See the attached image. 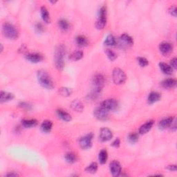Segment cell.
I'll list each match as a JSON object with an SVG mask.
<instances>
[{"label": "cell", "mask_w": 177, "mask_h": 177, "mask_svg": "<svg viewBox=\"0 0 177 177\" xmlns=\"http://www.w3.org/2000/svg\"><path fill=\"white\" fill-rule=\"evenodd\" d=\"M66 53V49L65 46L63 44H60L56 47L55 50V55H54V60H55V67L60 71H62L64 69V55Z\"/></svg>", "instance_id": "cell-1"}, {"label": "cell", "mask_w": 177, "mask_h": 177, "mask_svg": "<svg viewBox=\"0 0 177 177\" xmlns=\"http://www.w3.org/2000/svg\"><path fill=\"white\" fill-rule=\"evenodd\" d=\"M37 77L38 82L42 87L46 89H53L54 88V84L49 75L44 70H40L38 71Z\"/></svg>", "instance_id": "cell-2"}, {"label": "cell", "mask_w": 177, "mask_h": 177, "mask_svg": "<svg viewBox=\"0 0 177 177\" xmlns=\"http://www.w3.org/2000/svg\"><path fill=\"white\" fill-rule=\"evenodd\" d=\"M105 77L102 74L95 75L94 79H93V85H94V90L90 94L92 98H96L100 94L103 88L105 85Z\"/></svg>", "instance_id": "cell-3"}, {"label": "cell", "mask_w": 177, "mask_h": 177, "mask_svg": "<svg viewBox=\"0 0 177 177\" xmlns=\"http://www.w3.org/2000/svg\"><path fill=\"white\" fill-rule=\"evenodd\" d=\"M2 31L5 37L10 39V40H15L19 36L18 29L12 24L8 23V22H5L3 24Z\"/></svg>", "instance_id": "cell-4"}, {"label": "cell", "mask_w": 177, "mask_h": 177, "mask_svg": "<svg viewBox=\"0 0 177 177\" xmlns=\"http://www.w3.org/2000/svg\"><path fill=\"white\" fill-rule=\"evenodd\" d=\"M112 78H113L114 84H116V85H122L127 79V76H126L125 72L119 68L114 69L113 73H112Z\"/></svg>", "instance_id": "cell-5"}, {"label": "cell", "mask_w": 177, "mask_h": 177, "mask_svg": "<svg viewBox=\"0 0 177 177\" xmlns=\"http://www.w3.org/2000/svg\"><path fill=\"white\" fill-rule=\"evenodd\" d=\"M107 23V8L103 6L99 11V18L95 23V27L98 30H102L105 28Z\"/></svg>", "instance_id": "cell-6"}, {"label": "cell", "mask_w": 177, "mask_h": 177, "mask_svg": "<svg viewBox=\"0 0 177 177\" xmlns=\"http://www.w3.org/2000/svg\"><path fill=\"white\" fill-rule=\"evenodd\" d=\"M94 138V134L90 133L86 136L81 138L79 140V144L81 148L83 150H88L92 146V140Z\"/></svg>", "instance_id": "cell-7"}, {"label": "cell", "mask_w": 177, "mask_h": 177, "mask_svg": "<svg viewBox=\"0 0 177 177\" xmlns=\"http://www.w3.org/2000/svg\"><path fill=\"white\" fill-rule=\"evenodd\" d=\"M108 114L109 111L105 108H104L102 106L97 107L94 111V116L100 120H105L107 119Z\"/></svg>", "instance_id": "cell-8"}, {"label": "cell", "mask_w": 177, "mask_h": 177, "mask_svg": "<svg viewBox=\"0 0 177 177\" xmlns=\"http://www.w3.org/2000/svg\"><path fill=\"white\" fill-rule=\"evenodd\" d=\"M112 138H113V133H112V131L106 127L101 129L100 131V139L101 141H109Z\"/></svg>", "instance_id": "cell-9"}, {"label": "cell", "mask_w": 177, "mask_h": 177, "mask_svg": "<svg viewBox=\"0 0 177 177\" xmlns=\"http://www.w3.org/2000/svg\"><path fill=\"white\" fill-rule=\"evenodd\" d=\"M159 50L163 55H167L172 52V44L167 42H163L159 44Z\"/></svg>", "instance_id": "cell-10"}, {"label": "cell", "mask_w": 177, "mask_h": 177, "mask_svg": "<svg viewBox=\"0 0 177 177\" xmlns=\"http://www.w3.org/2000/svg\"><path fill=\"white\" fill-rule=\"evenodd\" d=\"M26 59L27 60H29L31 63H39L40 62L44 60V57L42 55H41L40 53H28L26 55Z\"/></svg>", "instance_id": "cell-11"}, {"label": "cell", "mask_w": 177, "mask_h": 177, "mask_svg": "<svg viewBox=\"0 0 177 177\" xmlns=\"http://www.w3.org/2000/svg\"><path fill=\"white\" fill-rule=\"evenodd\" d=\"M118 102L114 99H107L105 101H103L101 104V106L103 107L104 108L107 109L108 111L110 110H114L118 107Z\"/></svg>", "instance_id": "cell-12"}, {"label": "cell", "mask_w": 177, "mask_h": 177, "mask_svg": "<svg viewBox=\"0 0 177 177\" xmlns=\"http://www.w3.org/2000/svg\"><path fill=\"white\" fill-rule=\"evenodd\" d=\"M109 168H110L111 175L114 176H119L121 173V166L116 161H113L109 165Z\"/></svg>", "instance_id": "cell-13"}, {"label": "cell", "mask_w": 177, "mask_h": 177, "mask_svg": "<svg viewBox=\"0 0 177 177\" xmlns=\"http://www.w3.org/2000/svg\"><path fill=\"white\" fill-rule=\"evenodd\" d=\"M175 120L174 117H169L167 119H164L161 120L159 123V127L160 130H165V129L170 127L172 122Z\"/></svg>", "instance_id": "cell-14"}, {"label": "cell", "mask_w": 177, "mask_h": 177, "mask_svg": "<svg viewBox=\"0 0 177 177\" xmlns=\"http://www.w3.org/2000/svg\"><path fill=\"white\" fill-rule=\"evenodd\" d=\"M154 125V120H149L145 124H143L139 129L140 134H147L149 131L151 130Z\"/></svg>", "instance_id": "cell-15"}, {"label": "cell", "mask_w": 177, "mask_h": 177, "mask_svg": "<svg viewBox=\"0 0 177 177\" xmlns=\"http://www.w3.org/2000/svg\"><path fill=\"white\" fill-rule=\"evenodd\" d=\"M120 40L121 41V42L124 44L126 46H131L134 44V40L133 38L131 37L130 35H129L127 33H124L123 34L120 38Z\"/></svg>", "instance_id": "cell-16"}, {"label": "cell", "mask_w": 177, "mask_h": 177, "mask_svg": "<svg viewBox=\"0 0 177 177\" xmlns=\"http://www.w3.org/2000/svg\"><path fill=\"white\" fill-rule=\"evenodd\" d=\"M161 95L160 94L159 92L152 91V92H151L148 95V98H147L148 103L150 104L155 103L161 100Z\"/></svg>", "instance_id": "cell-17"}, {"label": "cell", "mask_w": 177, "mask_h": 177, "mask_svg": "<svg viewBox=\"0 0 177 177\" xmlns=\"http://www.w3.org/2000/svg\"><path fill=\"white\" fill-rule=\"evenodd\" d=\"M14 97H15L14 95L9 92L2 91L0 93V101H1V103H6L12 100Z\"/></svg>", "instance_id": "cell-18"}, {"label": "cell", "mask_w": 177, "mask_h": 177, "mask_svg": "<svg viewBox=\"0 0 177 177\" xmlns=\"http://www.w3.org/2000/svg\"><path fill=\"white\" fill-rule=\"evenodd\" d=\"M57 114L58 117L60 118L64 121L65 122H69L71 120V116L69 113H67L66 111L62 110V109H58L57 110Z\"/></svg>", "instance_id": "cell-19"}, {"label": "cell", "mask_w": 177, "mask_h": 177, "mask_svg": "<svg viewBox=\"0 0 177 177\" xmlns=\"http://www.w3.org/2000/svg\"><path fill=\"white\" fill-rule=\"evenodd\" d=\"M176 85V80L173 78H168L163 81L161 82V85L165 89H171L175 87Z\"/></svg>", "instance_id": "cell-20"}, {"label": "cell", "mask_w": 177, "mask_h": 177, "mask_svg": "<svg viewBox=\"0 0 177 177\" xmlns=\"http://www.w3.org/2000/svg\"><path fill=\"white\" fill-rule=\"evenodd\" d=\"M71 107L75 111H82L84 109V105L79 100H74L71 103Z\"/></svg>", "instance_id": "cell-21"}, {"label": "cell", "mask_w": 177, "mask_h": 177, "mask_svg": "<svg viewBox=\"0 0 177 177\" xmlns=\"http://www.w3.org/2000/svg\"><path fill=\"white\" fill-rule=\"evenodd\" d=\"M159 67L162 72L166 75H171L173 72V69L170 66V65L167 64H165L164 62H160L159 63Z\"/></svg>", "instance_id": "cell-22"}, {"label": "cell", "mask_w": 177, "mask_h": 177, "mask_svg": "<svg viewBox=\"0 0 177 177\" xmlns=\"http://www.w3.org/2000/svg\"><path fill=\"white\" fill-rule=\"evenodd\" d=\"M53 123L50 120H44L41 125V130L45 133H49L52 130Z\"/></svg>", "instance_id": "cell-23"}, {"label": "cell", "mask_w": 177, "mask_h": 177, "mask_svg": "<svg viewBox=\"0 0 177 177\" xmlns=\"http://www.w3.org/2000/svg\"><path fill=\"white\" fill-rule=\"evenodd\" d=\"M22 124L25 128H32L38 125V120L35 119L23 120L22 121Z\"/></svg>", "instance_id": "cell-24"}, {"label": "cell", "mask_w": 177, "mask_h": 177, "mask_svg": "<svg viewBox=\"0 0 177 177\" xmlns=\"http://www.w3.org/2000/svg\"><path fill=\"white\" fill-rule=\"evenodd\" d=\"M75 42H76L77 44L80 47H85L88 45V40L85 36L83 35H78V37L75 38Z\"/></svg>", "instance_id": "cell-25"}, {"label": "cell", "mask_w": 177, "mask_h": 177, "mask_svg": "<svg viewBox=\"0 0 177 177\" xmlns=\"http://www.w3.org/2000/svg\"><path fill=\"white\" fill-rule=\"evenodd\" d=\"M41 15H42V18L43 21L46 23H49L50 19V17H49V11H48L47 8L45 6L41 7Z\"/></svg>", "instance_id": "cell-26"}, {"label": "cell", "mask_w": 177, "mask_h": 177, "mask_svg": "<svg viewBox=\"0 0 177 177\" xmlns=\"http://www.w3.org/2000/svg\"><path fill=\"white\" fill-rule=\"evenodd\" d=\"M84 53L82 50H75L73 53H71V55H70V60H71L73 61H78L81 60L83 58Z\"/></svg>", "instance_id": "cell-27"}, {"label": "cell", "mask_w": 177, "mask_h": 177, "mask_svg": "<svg viewBox=\"0 0 177 177\" xmlns=\"http://www.w3.org/2000/svg\"><path fill=\"white\" fill-rule=\"evenodd\" d=\"M108 159V154L107 151L106 150H103L100 151V152L99 153V155H98V160H99V162L101 164H105L106 163Z\"/></svg>", "instance_id": "cell-28"}, {"label": "cell", "mask_w": 177, "mask_h": 177, "mask_svg": "<svg viewBox=\"0 0 177 177\" xmlns=\"http://www.w3.org/2000/svg\"><path fill=\"white\" fill-rule=\"evenodd\" d=\"M58 25L59 27H60L62 30H64V31H66V30H68L70 29L69 22L64 19H60V20L58 22Z\"/></svg>", "instance_id": "cell-29"}, {"label": "cell", "mask_w": 177, "mask_h": 177, "mask_svg": "<svg viewBox=\"0 0 177 177\" xmlns=\"http://www.w3.org/2000/svg\"><path fill=\"white\" fill-rule=\"evenodd\" d=\"M98 167V164L95 162H94L85 168V171L86 172L90 174H95L97 172Z\"/></svg>", "instance_id": "cell-30"}, {"label": "cell", "mask_w": 177, "mask_h": 177, "mask_svg": "<svg viewBox=\"0 0 177 177\" xmlns=\"http://www.w3.org/2000/svg\"><path fill=\"white\" fill-rule=\"evenodd\" d=\"M65 160L66 162L69 163H74L77 161V157L75 154L72 152H69L66 154Z\"/></svg>", "instance_id": "cell-31"}, {"label": "cell", "mask_w": 177, "mask_h": 177, "mask_svg": "<svg viewBox=\"0 0 177 177\" xmlns=\"http://www.w3.org/2000/svg\"><path fill=\"white\" fill-rule=\"evenodd\" d=\"M71 93L72 90L68 87H62L59 89V94L63 97H69Z\"/></svg>", "instance_id": "cell-32"}, {"label": "cell", "mask_w": 177, "mask_h": 177, "mask_svg": "<svg viewBox=\"0 0 177 177\" xmlns=\"http://www.w3.org/2000/svg\"><path fill=\"white\" fill-rule=\"evenodd\" d=\"M105 44L107 45V46H114L115 44L116 43V39L112 35H108L107 37L106 38L105 40Z\"/></svg>", "instance_id": "cell-33"}, {"label": "cell", "mask_w": 177, "mask_h": 177, "mask_svg": "<svg viewBox=\"0 0 177 177\" xmlns=\"http://www.w3.org/2000/svg\"><path fill=\"white\" fill-rule=\"evenodd\" d=\"M105 53H106L107 56L108 57V58L111 61H114L117 58V55L113 51V50H111L110 49H106Z\"/></svg>", "instance_id": "cell-34"}, {"label": "cell", "mask_w": 177, "mask_h": 177, "mask_svg": "<svg viewBox=\"0 0 177 177\" xmlns=\"http://www.w3.org/2000/svg\"><path fill=\"white\" fill-rule=\"evenodd\" d=\"M128 140L131 143H136L139 140V136L136 133H131L129 135Z\"/></svg>", "instance_id": "cell-35"}, {"label": "cell", "mask_w": 177, "mask_h": 177, "mask_svg": "<svg viewBox=\"0 0 177 177\" xmlns=\"http://www.w3.org/2000/svg\"><path fill=\"white\" fill-rule=\"evenodd\" d=\"M138 62H139V65L142 67L147 66L149 64L148 60L145 58H143V57L138 58Z\"/></svg>", "instance_id": "cell-36"}, {"label": "cell", "mask_w": 177, "mask_h": 177, "mask_svg": "<svg viewBox=\"0 0 177 177\" xmlns=\"http://www.w3.org/2000/svg\"><path fill=\"white\" fill-rule=\"evenodd\" d=\"M19 106L26 111H30L32 109L31 105H30V104L28 103L22 102L19 104Z\"/></svg>", "instance_id": "cell-37"}, {"label": "cell", "mask_w": 177, "mask_h": 177, "mask_svg": "<svg viewBox=\"0 0 177 177\" xmlns=\"http://www.w3.org/2000/svg\"><path fill=\"white\" fill-rule=\"evenodd\" d=\"M170 66L172 67L173 69H177V59L176 58H174L172 59V60L170 62Z\"/></svg>", "instance_id": "cell-38"}, {"label": "cell", "mask_w": 177, "mask_h": 177, "mask_svg": "<svg viewBox=\"0 0 177 177\" xmlns=\"http://www.w3.org/2000/svg\"><path fill=\"white\" fill-rule=\"evenodd\" d=\"M169 12L171 15H173L174 17H176V13H177V9L175 6H171Z\"/></svg>", "instance_id": "cell-39"}, {"label": "cell", "mask_w": 177, "mask_h": 177, "mask_svg": "<svg viewBox=\"0 0 177 177\" xmlns=\"http://www.w3.org/2000/svg\"><path fill=\"white\" fill-rule=\"evenodd\" d=\"M35 30L38 33H42L44 31V27L42 24H37L35 26Z\"/></svg>", "instance_id": "cell-40"}, {"label": "cell", "mask_w": 177, "mask_h": 177, "mask_svg": "<svg viewBox=\"0 0 177 177\" xmlns=\"http://www.w3.org/2000/svg\"><path fill=\"white\" fill-rule=\"evenodd\" d=\"M120 144V139H116V140H114V141L111 143V146L114 147H119Z\"/></svg>", "instance_id": "cell-41"}, {"label": "cell", "mask_w": 177, "mask_h": 177, "mask_svg": "<svg viewBox=\"0 0 177 177\" xmlns=\"http://www.w3.org/2000/svg\"><path fill=\"white\" fill-rule=\"evenodd\" d=\"M167 168V170H169L170 171H174V172H176V165H168Z\"/></svg>", "instance_id": "cell-42"}, {"label": "cell", "mask_w": 177, "mask_h": 177, "mask_svg": "<svg viewBox=\"0 0 177 177\" xmlns=\"http://www.w3.org/2000/svg\"><path fill=\"white\" fill-rule=\"evenodd\" d=\"M170 129H171V130H173V131H176V122L175 119L174 120V121L172 122V125H171Z\"/></svg>", "instance_id": "cell-43"}, {"label": "cell", "mask_w": 177, "mask_h": 177, "mask_svg": "<svg viewBox=\"0 0 177 177\" xmlns=\"http://www.w3.org/2000/svg\"><path fill=\"white\" fill-rule=\"evenodd\" d=\"M19 175H18V174H17L15 172H9V173H8L6 175V176H8V177H17V176H19Z\"/></svg>", "instance_id": "cell-44"}, {"label": "cell", "mask_w": 177, "mask_h": 177, "mask_svg": "<svg viewBox=\"0 0 177 177\" xmlns=\"http://www.w3.org/2000/svg\"><path fill=\"white\" fill-rule=\"evenodd\" d=\"M3 50H4V48H3V45L1 44V52L3 51Z\"/></svg>", "instance_id": "cell-45"}]
</instances>
